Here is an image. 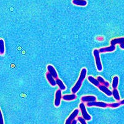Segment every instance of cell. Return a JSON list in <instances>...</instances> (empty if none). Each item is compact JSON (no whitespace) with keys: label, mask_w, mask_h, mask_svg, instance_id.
Masks as SVG:
<instances>
[{"label":"cell","mask_w":124,"mask_h":124,"mask_svg":"<svg viewBox=\"0 0 124 124\" xmlns=\"http://www.w3.org/2000/svg\"><path fill=\"white\" fill-rule=\"evenodd\" d=\"M112 96L116 100L120 101V95H119V93H118V91L117 90V88H115L112 90Z\"/></svg>","instance_id":"obj_18"},{"label":"cell","mask_w":124,"mask_h":124,"mask_svg":"<svg viewBox=\"0 0 124 124\" xmlns=\"http://www.w3.org/2000/svg\"><path fill=\"white\" fill-rule=\"evenodd\" d=\"M120 102V104H121V105H124V99H123L122 101H121Z\"/></svg>","instance_id":"obj_27"},{"label":"cell","mask_w":124,"mask_h":124,"mask_svg":"<svg viewBox=\"0 0 124 124\" xmlns=\"http://www.w3.org/2000/svg\"><path fill=\"white\" fill-rule=\"evenodd\" d=\"M79 108H80L82 116L83 117V118H85V120L87 121V120H91V116L87 113V110H86V106L85 105V102H81L79 104Z\"/></svg>","instance_id":"obj_3"},{"label":"cell","mask_w":124,"mask_h":124,"mask_svg":"<svg viewBox=\"0 0 124 124\" xmlns=\"http://www.w3.org/2000/svg\"><path fill=\"white\" fill-rule=\"evenodd\" d=\"M76 98V94H67V95H64L62 96V99H63L65 101H71Z\"/></svg>","instance_id":"obj_13"},{"label":"cell","mask_w":124,"mask_h":124,"mask_svg":"<svg viewBox=\"0 0 124 124\" xmlns=\"http://www.w3.org/2000/svg\"><path fill=\"white\" fill-rule=\"evenodd\" d=\"M97 80L99 81V83H101V85H104V83L105 81H106L104 80V79L102 77H101V76H97Z\"/></svg>","instance_id":"obj_22"},{"label":"cell","mask_w":124,"mask_h":124,"mask_svg":"<svg viewBox=\"0 0 124 124\" xmlns=\"http://www.w3.org/2000/svg\"><path fill=\"white\" fill-rule=\"evenodd\" d=\"M87 79L89 80V81L91 83L94 85L95 86H96V87H99L101 85V83H99V81L97 80V79H96V78L93 77V76H89L87 77Z\"/></svg>","instance_id":"obj_15"},{"label":"cell","mask_w":124,"mask_h":124,"mask_svg":"<svg viewBox=\"0 0 124 124\" xmlns=\"http://www.w3.org/2000/svg\"><path fill=\"white\" fill-rule=\"evenodd\" d=\"M72 3L78 6H86L87 4L86 0H72Z\"/></svg>","instance_id":"obj_12"},{"label":"cell","mask_w":124,"mask_h":124,"mask_svg":"<svg viewBox=\"0 0 124 124\" xmlns=\"http://www.w3.org/2000/svg\"><path fill=\"white\" fill-rule=\"evenodd\" d=\"M47 70H48V73H50L51 75H52L55 79H57V78H58V73H57V72H56L55 68H54L52 65H48V66H47Z\"/></svg>","instance_id":"obj_10"},{"label":"cell","mask_w":124,"mask_h":124,"mask_svg":"<svg viewBox=\"0 0 124 124\" xmlns=\"http://www.w3.org/2000/svg\"><path fill=\"white\" fill-rule=\"evenodd\" d=\"M1 122H2V124H4V122H3V114H2V112H1Z\"/></svg>","instance_id":"obj_26"},{"label":"cell","mask_w":124,"mask_h":124,"mask_svg":"<svg viewBox=\"0 0 124 124\" xmlns=\"http://www.w3.org/2000/svg\"><path fill=\"white\" fill-rule=\"evenodd\" d=\"M5 52V46H4V42L3 39L0 40V54L3 55Z\"/></svg>","instance_id":"obj_19"},{"label":"cell","mask_w":124,"mask_h":124,"mask_svg":"<svg viewBox=\"0 0 124 124\" xmlns=\"http://www.w3.org/2000/svg\"><path fill=\"white\" fill-rule=\"evenodd\" d=\"M56 85L58 86V87H59V89L60 90L64 91L66 89V86H65V85H64V83L61 79H60L59 78H57V79H56Z\"/></svg>","instance_id":"obj_16"},{"label":"cell","mask_w":124,"mask_h":124,"mask_svg":"<svg viewBox=\"0 0 124 124\" xmlns=\"http://www.w3.org/2000/svg\"><path fill=\"white\" fill-rule=\"evenodd\" d=\"M46 79L48 81V82L49 83L50 85H51L52 86H55L56 85V79H55V78L52 76V75H51L50 73H47L46 74Z\"/></svg>","instance_id":"obj_8"},{"label":"cell","mask_w":124,"mask_h":124,"mask_svg":"<svg viewBox=\"0 0 124 124\" xmlns=\"http://www.w3.org/2000/svg\"><path fill=\"white\" fill-rule=\"evenodd\" d=\"M78 120H76V119H74V120L71 122V124H76L78 123Z\"/></svg>","instance_id":"obj_24"},{"label":"cell","mask_w":124,"mask_h":124,"mask_svg":"<svg viewBox=\"0 0 124 124\" xmlns=\"http://www.w3.org/2000/svg\"><path fill=\"white\" fill-rule=\"evenodd\" d=\"M116 50V46L115 45H110L107 47H104V48H101L99 50L100 53H106V52H112Z\"/></svg>","instance_id":"obj_11"},{"label":"cell","mask_w":124,"mask_h":124,"mask_svg":"<svg viewBox=\"0 0 124 124\" xmlns=\"http://www.w3.org/2000/svg\"><path fill=\"white\" fill-rule=\"evenodd\" d=\"M100 52L99 50L94 49L93 50V55L94 56L95 61H96V67H97V70L99 71H101L102 70V65L101 60L100 57Z\"/></svg>","instance_id":"obj_2"},{"label":"cell","mask_w":124,"mask_h":124,"mask_svg":"<svg viewBox=\"0 0 124 124\" xmlns=\"http://www.w3.org/2000/svg\"><path fill=\"white\" fill-rule=\"evenodd\" d=\"M86 75H87V70H86V68H83L81 70V71L79 78H78V81H76V83H75V86L72 87V93L76 94V93L79 90V89H80L81 87L82 86L83 82V81L85 80V78H86Z\"/></svg>","instance_id":"obj_1"},{"label":"cell","mask_w":124,"mask_h":124,"mask_svg":"<svg viewBox=\"0 0 124 124\" xmlns=\"http://www.w3.org/2000/svg\"><path fill=\"white\" fill-rule=\"evenodd\" d=\"M62 99V90L58 89L55 93V102H54V105L55 107H59L61 104V100Z\"/></svg>","instance_id":"obj_5"},{"label":"cell","mask_w":124,"mask_h":124,"mask_svg":"<svg viewBox=\"0 0 124 124\" xmlns=\"http://www.w3.org/2000/svg\"><path fill=\"white\" fill-rule=\"evenodd\" d=\"M120 47L122 48V49H124V44H120Z\"/></svg>","instance_id":"obj_25"},{"label":"cell","mask_w":124,"mask_h":124,"mask_svg":"<svg viewBox=\"0 0 124 124\" xmlns=\"http://www.w3.org/2000/svg\"><path fill=\"white\" fill-rule=\"evenodd\" d=\"M124 43V37H120V38H116L110 40V45H115L117 44H122Z\"/></svg>","instance_id":"obj_14"},{"label":"cell","mask_w":124,"mask_h":124,"mask_svg":"<svg viewBox=\"0 0 124 124\" xmlns=\"http://www.w3.org/2000/svg\"><path fill=\"white\" fill-rule=\"evenodd\" d=\"M83 102H90L96 101L97 98L94 96H84L81 98Z\"/></svg>","instance_id":"obj_9"},{"label":"cell","mask_w":124,"mask_h":124,"mask_svg":"<svg viewBox=\"0 0 124 124\" xmlns=\"http://www.w3.org/2000/svg\"><path fill=\"white\" fill-rule=\"evenodd\" d=\"M100 91H101L102 93H104L105 94L107 95V96H112V91L110 90V89H108V87H106V86H104V85H101L100 86L98 87Z\"/></svg>","instance_id":"obj_7"},{"label":"cell","mask_w":124,"mask_h":124,"mask_svg":"<svg viewBox=\"0 0 124 124\" xmlns=\"http://www.w3.org/2000/svg\"><path fill=\"white\" fill-rule=\"evenodd\" d=\"M104 85L106 86V87H108V86H110V84H109V83L108 81H105V83H104Z\"/></svg>","instance_id":"obj_23"},{"label":"cell","mask_w":124,"mask_h":124,"mask_svg":"<svg viewBox=\"0 0 124 124\" xmlns=\"http://www.w3.org/2000/svg\"><path fill=\"white\" fill-rule=\"evenodd\" d=\"M79 110L78 109H75V110L73 111V112L70 114V116L68 117V118L66 119V122H65V124H71V122L75 119L76 117L78 116V114H79Z\"/></svg>","instance_id":"obj_6"},{"label":"cell","mask_w":124,"mask_h":124,"mask_svg":"<svg viewBox=\"0 0 124 124\" xmlns=\"http://www.w3.org/2000/svg\"><path fill=\"white\" fill-rule=\"evenodd\" d=\"M121 105L120 102H114L112 103V104H108V107H111V108H117L119 107Z\"/></svg>","instance_id":"obj_20"},{"label":"cell","mask_w":124,"mask_h":124,"mask_svg":"<svg viewBox=\"0 0 124 124\" xmlns=\"http://www.w3.org/2000/svg\"><path fill=\"white\" fill-rule=\"evenodd\" d=\"M78 120L81 124H86V120L83 118V117H78Z\"/></svg>","instance_id":"obj_21"},{"label":"cell","mask_w":124,"mask_h":124,"mask_svg":"<svg viewBox=\"0 0 124 124\" xmlns=\"http://www.w3.org/2000/svg\"><path fill=\"white\" fill-rule=\"evenodd\" d=\"M118 81H119V78H118V76H115L113 78L112 83V87L113 89L117 88L118 85Z\"/></svg>","instance_id":"obj_17"},{"label":"cell","mask_w":124,"mask_h":124,"mask_svg":"<svg viewBox=\"0 0 124 124\" xmlns=\"http://www.w3.org/2000/svg\"><path fill=\"white\" fill-rule=\"evenodd\" d=\"M86 106L87 107H102V108H106V107H108V104H107L104 102H96V101H93L90 102H87Z\"/></svg>","instance_id":"obj_4"}]
</instances>
